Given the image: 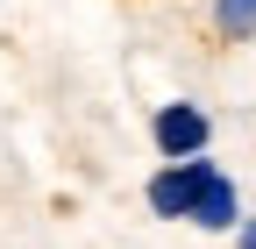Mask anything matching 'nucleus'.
Returning <instances> with one entry per match:
<instances>
[{"label":"nucleus","mask_w":256,"mask_h":249,"mask_svg":"<svg viewBox=\"0 0 256 249\" xmlns=\"http://www.w3.org/2000/svg\"><path fill=\"white\" fill-rule=\"evenodd\" d=\"M220 28H228V36H256V0H220Z\"/></svg>","instance_id":"7ed1b4c3"},{"label":"nucleus","mask_w":256,"mask_h":249,"mask_svg":"<svg viewBox=\"0 0 256 249\" xmlns=\"http://www.w3.org/2000/svg\"><path fill=\"white\" fill-rule=\"evenodd\" d=\"M150 206L164 214V221H200V228H235V178L220 171V164H206V157H178L171 171H156L150 178Z\"/></svg>","instance_id":"f257e3e1"},{"label":"nucleus","mask_w":256,"mask_h":249,"mask_svg":"<svg viewBox=\"0 0 256 249\" xmlns=\"http://www.w3.org/2000/svg\"><path fill=\"white\" fill-rule=\"evenodd\" d=\"M242 249H256V221H249V228H242Z\"/></svg>","instance_id":"20e7f679"},{"label":"nucleus","mask_w":256,"mask_h":249,"mask_svg":"<svg viewBox=\"0 0 256 249\" xmlns=\"http://www.w3.org/2000/svg\"><path fill=\"white\" fill-rule=\"evenodd\" d=\"M206 114L200 107H185V100H171L164 114H156V150H164V157H200L206 150Z\"/></svg>","instance_id":"f03ea898"}]
</instances>
